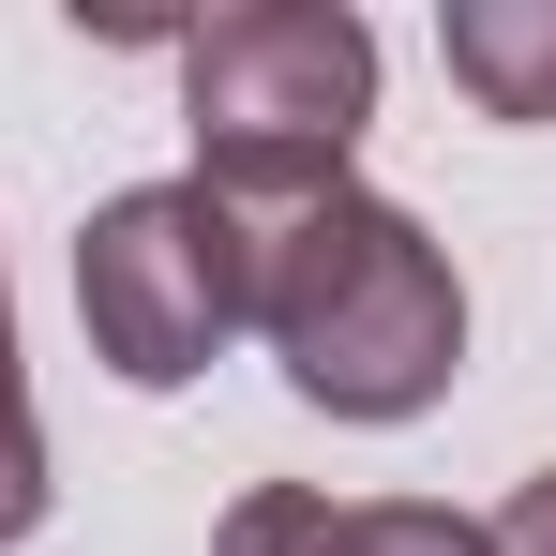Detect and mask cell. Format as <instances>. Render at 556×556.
Instances as JSON below:
<instances>
[{"label": "cell", "mask_w": 556, "mask_h": 556, "mask_svg": "<svg viewBox=\"0 0 556 556\" xmlns=\"http://www.w3.org/2000/svg\"><path fill=\"white\" fill-rule=\"evenodd\" d=\"M437 46L481 121H556V0H452Z\"/></svg>", "instance_id": "277c9868"}, {"label": "cell", "mask_w": 556, "mask_h": 556, "mask_svg": "<svg viewBox=\"0 0 556 556\" xmlns=\"http://www.w3.org/2000/svg\"><path fill=\"white\" fill-rule=\"evenodd\" d=\"M331 556H496V542L437 496H362V511H331Z\"/></svg>", "instance_id": "8992f818"}, {"label": "cell", "mask_w": 556, "mask_h": 556, "mask_svg": "<svg viewBox=\"0 0 556 556\" xmlns=\"http://www.w3.org/2000/svg\"><path fill=\"white\" fill-rule=\"evenodd\" d=\"M256 331H271L301 406H331V421H421L466 376V286L421 241V211L331 181L316 211H286L256 241Z\"/></svg>", "instance_id": "6da1fadb"}, {"label": "cell", "mask_w": 556, "mask_h": 556, "mask_svg": "<svg viewBox=\"0 0 556 556\" xmlns=\"http://www.w3.org/2000/svg\"><path fill=\"white\" fill-rule=\"evenodd\" d=\"M76 316H91V362L121 391H181L226 362V331L256 316V226L211 181H136L76 226Z\"/></svg>", "instance_id": "3957f363"}, {"label": "cell", "mask_w": 556, "mask_h": 556, "mask_svg": "<svg viewBox=\"0 0 556 556\" xmlns=\"http://www.w3.org/2000/svg\"><path fill=\"white\" fill-rule=\"evenodd\" d=\"M46 527V421H30V376H15V286H0V556Z\"/></svg>", "instance_id": "5b68a950"}, {"label": "cell", "mask_w": 556, "mask_h": 556, "mask_svg": "<svg viewBox=\"0 0 556 556\" xmlns=\"http://www.w3.org/2000/svg\"><path fill=\"white\" fill-rule=\"evenodd\" d=\"M181 121L226 211H316L376 121V30L346 0H241L181 30Z\"/></svg>", "instance_id": "7a4b0ae2"}, {"label": "cell", "mask_w": 556, "mask_h": 556, "mask_svg": "<svg viewBox=\"0 0 556 556\" xmlns=\"http://www.w3.org/2000/svg\"><path fill=\"white\" fill-rule=\"evenodd\" d=\"M481 542H496V556H556V466H542V481H511V511H496Z\"/></svg>", "instance_id": "52a82bcc"}]
</instances>
